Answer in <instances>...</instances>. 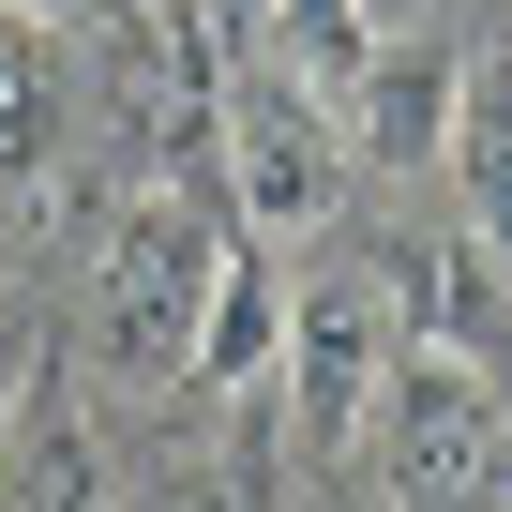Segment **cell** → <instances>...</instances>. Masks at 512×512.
I'll return each mask as SVG.
<instances>
[{
  "instance_id": "8fae6325",
  "label": "cell",
  "mask_w": 512,
  "mask_h": 512,
  "mask_svg": "<svg viewBox=\"0 0 512 512\" xmlns=\"http://www.w3.org/2000/svg\"><path fill=\"white\" fill-rule=\"evenodd\" d=\"M437 166L467 181V226L512 241V46H482V61L452 76V151H437Z\"/></svg>"
},
{
  "instance_id": "8992f818",
  "label": "cell",
  "mask_w": 512,
  "mask_h": 512,
  "mask_svg": "<svg viewBox=\"0 0 512 512\" xmlns=\"http://www.w3.org/2000/svg\"><path fill=\"white\" fill-rule=\"evenodd\" d=\"M377 272V302H392V332L407 347H452V362H512V287H497V241H452V226H407V241H377L362 256Z\"/></svg>"
},
{
  "instance_id": "ba28073f",
  "label": "cell",
  "mask_w": 512,
  "mask_h": 512,
  "mask_svg": "<svg viewBox=\"0 0 512 512\" xmlns=\"http://www.w3.org/2000/svg\"><path fill=\"white\" fill-rule=\"evenodd\" d=\"M452 76H467L452 46H377L362 91L332 106V121H347V166H437V151H452Z\"/></svg>"
},
{
  "instance_id": "6da1fadb",
  "label": "cell",
  "mask_w": 512,
  "mask_h": 512,
  "mask_svg": "<svg viewBox=\"0 0 512 512\" xmlns=\"http://www.w3.org/2000/svg\"><path fill=\"white\" fill-rule=\"evenodd\" d=\"M226 211L196 181H136L106 226H91V362L121 392H181L196 377V317H211V272H226Z\"/></svg>"
},
{
  "instance_id": "9c48e42d",
  "label": "cell",
  "mask_w": 512,
  "mask_h": 512,
  "mask_svg": "<svg viewBox=\"0 0 512 512\" xmlns=\"http://www.w3.org/2000/svg\"><path fill=\"white\" fill-rule=\"evenodd\" d=\"M272 362H287V272H272V256H226V272H211V317H196V377H181V392L272 407Z\"/></svg>"
},
{
  "instance_id": "3957f363",
  "label": "cell",
  "mask_w": 512,
  "mask_h": 512,
  "mask_svg": "<svg viewBox=\"0 0 512 512\" xmlns=\"http://www.w3.org/2000/svg\"><path fill=\"white\" fill-rule=\"evenodd\" d=\"M211 166H226V211L256 241H317L347 211V121L302 91V76H226V121H211Z\"/></svg>"
},
{
  "instance_id": "7c38bea8",
  "label": "cell",
  "mask_w": 512,
  "mask_h": 512,
  "mask_svg": "<svg viewBox=\"0 0 512 512\" xmlns=\"http://www.w3.org/2000/svg\"><path fill=\"white\" fill-rule=\"evenodd\" d=\"M151 512H287V422L272 407H241L196 467L166 452V482H151Z\"/></svg>"
},
{
  "instance_id": "5bb4252c",
  "label": "cell",
  "mask_w": 512,
  "mask_h": 512,
  "mask_svg": "<svg viewBox=\"0 0 512 512\" xmlns=\"http://www.w3.org/2000/svg\"><path fill=\"white\" fill-rule=\"evenodd\" d=\"M31 362H46V332H31V317H0V437H16V392H31Z\"/></svg>"
},
{
  "instance_id": "2e32d148",
  "label": "cell",
  "mask_w": 512,
  "mask_h": 512,
  "mask_svg": "<svg viewBox=\"0 0 512 512\" xmlns=\"http://www.w3.org/2000/svg\"><path fill=\"white\" fill-rule=\"evenodd\" d=\"M362 512H377V497H362Z\"/></svg>"
},
{
  "instance_id": "7a4b0ae2",
  "label": "cell",
  "mask_w": 512,
  "mask_h": 512,
  "mask_svg": "<svg viewBox=\"0 0 512 512\" xmlns=\"http://www.w3.org/2000/svg\"><path fill=\"white\" fill-rule=\"evenodd\" d=\"M377 512H482L497 452H512V407L482 362L452 347H392V392H377Z\"/></svg>"
},
{
  "instance_id": "4fadbf2b",
  "label": "cell",
  "mask_w": 512,
  "mask_h": 512,
  "mask_svg": "<svg viewBox=\"0 0 512 512\" xmlns=\"http://www.w3.org/2000/svg\"><path fill=\"white\" fill-rule=\"evenodd\" d=\"M362 61H377V16H362V0H272V76H302L317 106H347Z\"/></svg>"
},
{
  "instance_id": "9a60e30c",
  "label": "cell",
  "mask_w": 512,
  "mask_h": 512,
  "mask_svg": "<svg viewBox=\"0 0 512 512\" xmlns=\"http://www.w3.org/2000/svg\"><path fill=\"white\" fill-rule=\"evenodd\" d=\"M0 16H16V31H106L121 0H0Z\"/></svg>"
},
{
  "instance_id": "277c9868",
  "label": "cell",
  "mask_w": 512,
  "mask_h": 512,
  "mask_svg": "<svg viewBox=\"0 0 512 512\" xmlns=\"http://www.w3.org/2000/svg\"><path fill=\"white\" fill-rule=\"evenodd\" d=\"M392 302H377V272H317L302 302H287V362H272V422H287V452L302 467H332V452H362V422H377V392H392Z\"/></svg>"
},
{
  "instance_id": "5b68a950",
  "label": "cell",
  "mask_w": 512,
  "mask_h": 512,
  "mask_svg": "<svg viewBox=\"0 0 512 512\" xmlns=\"http://www.w3.org/2000/svg\"><path fill=\"white\" fill-rule=\"evenodd\" d=\"M226 31H211V0H121V136L151 181L211 166V121H226Z\"/></svg>"
},
{
  "instance_id": "30bf717a",
  "label": "cell",
  "mask_w": 512,
  "mask_h": 512,
  "mask_svg": "<svg viewBox=\"0 0 512 512\" xmlns=\"http://www.w3.org/2000/svg\"><path fill=\"white\" fill-rule=\"evenodd\" d=\"M0 196H61V31L0 16Z\"/></svg>"
},
{
  "instance_id": "52a82bcc",
  "label": "cell",
  "mask_w": 512,
  "mask_h": 512,
  "mask_svg": "<svg viewBox=\"0 0 512 512\" xmlns=\"http://www.w3.org/2000/svg\"><path fill=\"white\" fill-rule=\"evenodd\" d=\"M0 512H106V422L31 362L16 392V437H0Z\"/></svg>"
}]
</instances>
